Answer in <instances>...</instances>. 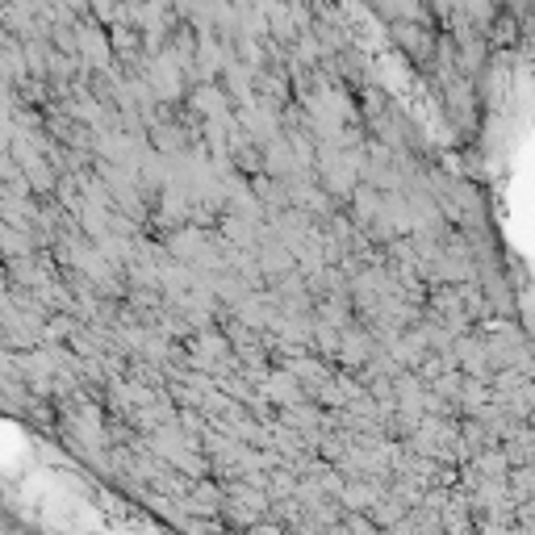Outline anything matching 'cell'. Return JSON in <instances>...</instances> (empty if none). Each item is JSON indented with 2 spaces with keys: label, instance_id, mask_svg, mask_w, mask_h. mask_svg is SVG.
I'll use <instances>...</instances> for the list:
<instances>
[{
  "label": "cell",
  "instance_id": "obj_1",
  "mask_svg": "<svg viewBox=\"0 0 535 535\" xmlns=\"http://www.w3.org/2000/svg\"><path fill=\"white\" fill-rule=\"evenodd\" d=\"M535 134V130H531ZM515 214H523V243L531 247V255H535V143L523 151V159H519V189H515Z\"/></svg>",
  "mask_w": 535,
  "mask_h": 535
}]
</instances>
